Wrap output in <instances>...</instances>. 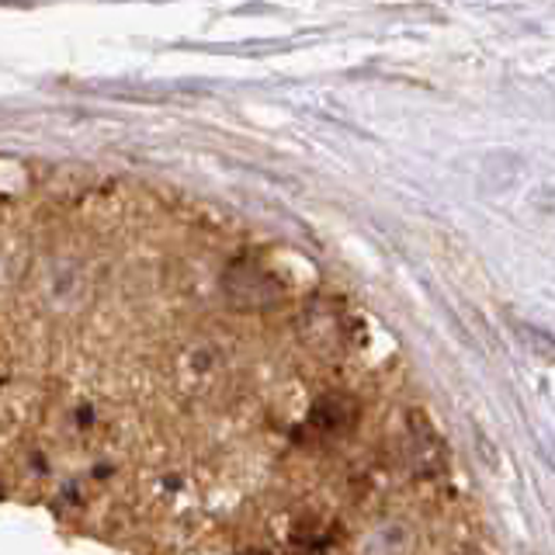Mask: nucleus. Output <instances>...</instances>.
<instances>
[{"instance_id": "nucleus-1", "label": "nucleus", "mask_w": 555, "mask_h": 555, "mask_svg": "<svg viewBox=\"0 0 555 555\" xmlns=\"http://www.w3.org/2000/svg\"><path fill=\"white\" fill-rule=\"evenodd\" d=\"M354 416H358V406L347 396H326L317 403V410L309 413V421L323 427L326 434H344L354 424Z\"/></svg>"}]
</instances>
